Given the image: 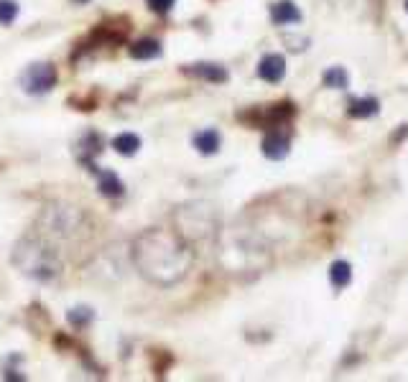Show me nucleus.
I'll return each mask as SVG.
<instances>
[{"label": "nucleus", "mask_w": 408, "mask_h": 382, "mask_svg": "<svg viewBox=\"0 0 408 382\" xmlns=\"http://www.w3.org/2000/svg\"><path fill=\"white\" fill-rule=\"evenodd\" d=\"M138 265L143 275L156 283L179 281L192 263L189 250L168 232H146L138 240Z\"/></svg>", "instance_id": "nucleus-1"}, {"label": "nucleus", "mask_w": 408, "mask_h": 382, "mask_svg": "<svg viewBox=\"0 0 408 382\" xmlns=\"http://www.w3.org/2000/svg\"><path fill=\"white\" fill-rule=\"evenodd\" d=\"M57 82H59L57 67H54V64H46V61L31 64V67L21 74V87H23V92H28V94H46V92H51L57 87Z\"/></svg>", "instance_id": "nucleus-2"}, {"label": "nucleus", "mask_w": 408, "mask_h": 382, "mask_svg": "<svg viewBox=\"0 0 408 382\" xmlns=\"http://www.w3.org/2000/svg\"><path fill=\"white\" fill-rule=\"evenodd\" d=\"M182 72L186 77H194V79H202V82H209V84H225L230 79L227 69L222 64H212V61L186 64V67H182Z\"/></svg>", "instance_id": "nucleus-3"}, {"label": "nucleus", "mask_w": 408, "mask_h": 382, "mask_svg": "<svg viewBox=\"0 0 408 382\" xmlns=\"http://www.w3.org/2000/svg\"><path fill=\"white\" fill-rule=\"evenodd\" d=\"M128 21L125 18H117V21H108V23H100L95 31H92V41L95 43H123L128 39Z\"/></svg>", "instance_id": "nucleus-4"}, {"label": "nucleus", "mask_w": 408, "mask_h": 382, "mask_svg": "<svg viewBox=\"0 0 408 382\" xmlns=\"http://www.w3.org/2000/svg\"><path fill=\"white\" fill-rule=\"evenodd\" d=\"M291 150V138L284 130H268V135L263 138V156L271 161H284Z\"/></svg>", "instance_id": "nucleus-5"}, {"label": "nucleus", "mask_w": 408, "mask_h": 382, "mask_svg": "<svg viewBox=\"0 0 408 382\" xmlns=\"http://www.w3.org/2000/svg\"><path fill=\"white\" fill-rule=\"evenodd\" d=\"M258 77L268 84H278L286 77V59L281 54H266L258 61Z\"/></svg>", "instance_id": "nucleus-6"}, {"label": "nucleus", "mask_w": 408, "mask_h": 382, "mask_svg": "<svg viewBox=\"0 0 408 382\" xmlns=\"http://www.w3.org/2000/svg\"><path fill=\"white\" fill-rule=\"evenodd\" d=\"M271 21L275 26H291L301 21V10L293 0H278L271 6Z\"/></svg>", "instance_id": "nucleus-7"}, {"label": "nucleus", "mask_w": 408, "mask_h": 382, "mask_svg": "<svg viewBox=\"0 0 408 382\" xmlns=\"http://www.w3.org/2000/svg\"><path fill=\"white\" fill-rule=\"evenodd\" d=\"M161 41L159 39H138V41H133L130 46H128V54L133 59H138V61H148V59H156L161 57Z\"/></svg>", "instance_id": "nucleus-8"}, {"label": "nucleus", "mask_w": 408, "mask_h": 382, "mask_svg": "<svg viewBox=\"0 0 408 382\" xmlns=\"http://www.w3.org/2000/svg\"><path fill=\"white\" fill-rule=\"evenodd\" d=\"M220 145H222V138H220V133L212 130V128L200 130V133L194 135V148L200 150L202 156H215L217 150H220Z\"/></svg>", "instance_id": "nucleus-9"}, {"label": "nucleus", "mask_w": 408, "mask_h": 382, "mask_svg": "<svg viewBox=\"0 0 408 382\" xmlns=\"http://www.w3.org/2000/svg\"><path fill=\"white\" fill-rule=\"evenodd\" d=\"M97 174H100V183H97V189H100L102 197H108V199H117V197H123L125 186H123V181L113 174V171H97Z\"/></svg>", "instance_id": "nucleus-10"}, {"label": "nucleus", "mask_w": 408, "mask_h": 382, "mask_svg": "<svg viewBox=\"0 0 408 382\" xmlns=\"http://www.w3.org/2000/svg\"><path fill=\"white\" fill-rule=\"evenodd\" d=\"M380 112V102L375 100V97H360V100H352L347 105V115L350 117H375Z\"/></svg>", "instance_id": "nucleus-11"}, {"label": "nucleus", "mask_w": 408, "mask_h": 382, "mask_svg": "<svg viewBox=\"0 0 408 382\" xmlns=\"http://www.w3.org/2000/svg\"><path fill=\"white\" fill-rule=\"evenodd\" d=\"M113 148H115V153H120V156L130 158L141 150V138L135 133H120L113 138Z\"/></svg>", "instance_id": "nucleus-12"}, {"label": "nucleus", "mask_w": 408, "mask_h": 382, "mask_svg": "<svg viewBox=\"0 0 408 382\" xmlns=\"http://www.w3.org/2000/svg\"><path fill=\"white\" fill-rule=\"evenodd\" d=\"M329 281H332L334 288H347L352 281V265L347 260H334L332 268H329Z\"/></svg>", "instance_id": "nucleus-13"}, {"label": "nucleus", "mask_w": 408, "mask_h": 382, "mask_svg": "<svg viewBox=\"0 0 408 382\" xmlns=\"http://www.w3.org/2000/svg\"><path fill=\"white\" fill-rule=\"evenodd\" d=\"M322 82H324V87H332V90H344L350 84V77H347V72L342 67H332L324 72Z\"/></svg>", "instance_id": "nucleus-14"}, {"label": "nucleus", "mask_w": 408, "mask_h": 382, "mask_svg": "<svg viewBox=\"0 0 408 382\" xmlns=\"http://www.w3.org/2000/svg\"><path fill=\"white\" fill-rule=\"evenodd\" d=\"M18 3L16 0H0V26H10L18 18Z\"/></svg>", "instance_id": "nucleus-15"}, {"label": "nucleus", "mask_w": 408, "mask_h": 382, "mask_svg": "<svg viewBox=\"0 0 408 382\" xmlns=\"http://www.w3.org/2000/svg\"><path fill=\"white\" fill-rule=\"evenodd\" d=\"M67 319L75 329H84V326L92 321V311L90 308H72V311L67 314Z\"/></svg>", "instance_id": "nucleus-16"}, {"label": "nucleus", "mask_w": 408, "mask_h": 382, "mask_svg": "<svg viewBox=\"0 0 408 382\" xmlns=\"http://www.w3.org/2000/svg\"><path fill=\"white\" fill-rule=\"evenodd\" d=\"M174 3L176 0H146V6H148L156 16H166L168 10L174 8Z\"/></svg>", "instance_id": "nucleus-17"}, {"label": "nucleus", "mask_w": 408, "mask_h": 382, "mask_svg": "<svg viewBox=\"0 0 408 382\" xmlns=\"http://www.w3.org/2000/svg\"><path fill=\"white\" fill-rule=\"evenodd\" d=\"M77 6H87V3H90V0H75Z\"/></svg>", "instance_id": "nucleus-18"}, {"label": "nucleus", "mask_w": 408, "mask_h": 382, "mask_svg": "<svg viewBox=\"0 0 408 382\" xmlns=\"http://www.w3.org/2000/svg\"><path fill=\"white\" fill-rule=\"evenodd\" d=\"M406 10H408V0H406Z\"/></svg>", "instance_id": "nucleus-19"}]
</instances>
